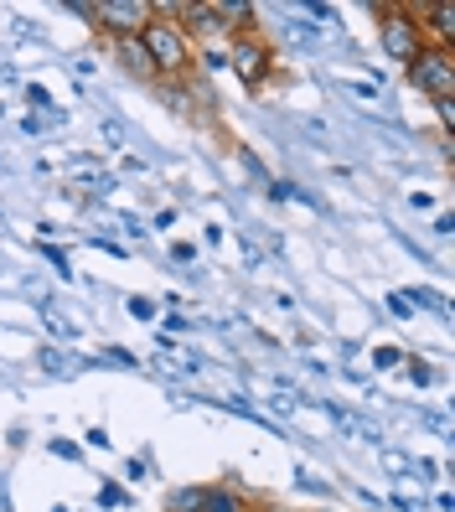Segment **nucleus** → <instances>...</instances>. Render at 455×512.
Here are the masks:
<instances>
[{
	"mask_svg": "<svg viewBox=\"0 0 455 512\" xmlns=\"http://www.w3.org/2000/svg\"><path fill=\"white\" fill-rule=\"evenodd\" d=\"M409 83L435 104L455 99V47H419V57L409 63Z\"/></svg>",
	"mask_w": 455,
	"mask_h": 512,
	"instance_id": "nucleus-2",
	"label": "nucleus"
},
{
	"mask_svg": "<svg viewBox=\"0 0 455 512\" xmlns=\"http://www.w3.org/2000/svg\"><path fill=\"white\" fill-rule=\"evenodd\" d=\"M114 57H119V63H125L130 73L156 78V68H150V52H145V42H140V37H114Z\"/></svg>",
	"mask_w": 455,
	"mask_h": 512,
	"instance_id": "nucleus-7",
	"label": "nucleus"
},
{
	"mask_svg": "<svg viewBox=\"0 0 455 512\" xmlns=\"http://www.w3.org/2000/svg\"><path fill=\"white\" fill-rule=\"evenodd\" d=\"M202 492H207V487H181V492H171V497H166V512H202Z\"/></svg>",
	"mask_w": 455,
	"mask_h": 512,
	"instance_id": "nucleus-11",
	"label": "nucleus"
},
{
	"mask_svg": "<svg viewBox=\"0 0 455 512\" xmlns=\"http://www.w3.org/2000/svg\"><path fill=\"white\" fill-rule=\"evenodd\" d=\"M125 311H130L135 321H156V300H145V295H130V300H125Z\"/></svg>",
	"mask_w": 455,
	"mask_h": 512,
	"instance_id": "nucleus-12",
	"label": "nucleus"
},
{
	"mask_svg": "<svg viewBox=\"0 0 455 512\" xmlns=\"http://www.w3.org/2000/svg\"><path fill=\"white\" fill-rule=\"evenodd\" d=\"M435 114H440V125H445V135H450V130H455V99H440Z\"/></svg>",
	"mask_w": 455,
	"mask_h": 512,
	"instance_id": "nucleus-17",
	"label": "nucleus"
},
{
	"mask_svg": "<svg viewBox=\"0 0 455 512\" xmlns=\"http://www.w3.org/2000/svg\"><path fill=\"white\" fill-rule=\"evenodd\" d=\"M409 378H414V383H419V388H424V383H430V378H435V373H430V368H424V363H419V357H414V363H409Z\"/></svg>",
	"mask_w": 455,
	"mask_h": 512,
	"instance_id": "nucleus-21",
	"label": "nucleus"
},
{
	"mask_svg": "<svg viewBox=\"0 0 455 512\" xmlns=\"http://www.w3.org/2000/svg\"><path fill=\"white\" fill-rule=\"evenodd\" d=\"M26 104H37V109H47V104H52V99H47V94H42V88H37V83H32V88H26Z\"/></svg>",
	"mask_w": 455,
	"mask_h": 512,
	"instance_id": "nucleus-22",
	"label": "nucleus"
},
{
	"mask_svg": "<svg viewBox=\"0 0 455 512\" xmlns=\"http://www.w3.org/2000/svg\"><path fill=\"white\" fill-rule=\"evenodd\" d=\"M378 42L393 63H414L419 47H424V32H419V16L414 11H383L378 21Z\"/></svg>",
	"mask_w": 455,
	"mask_h": 512,
	"instance_id": "nucleus-3",
	"label": "nucleus"
},
{
	"mask_svg": "<svg viewBox=\"0 0 455 512\" xmlns=\"http://www.w3.org/2000/svg\"><path fill=\"white\" fill-rule=\"evenodd\" d=\"M285 37H290V42H300V47H311V37H316V32H311L306 21H285Z\"/></svg>",
	"mask_w": 455,
	"mask_h": 512,
	"instance_id": "nucleus-15",
	"label": "nucleus"
},
{
	"mask_svg": "<svg viewBox=\"0 0 455 512\" xmlns=\"http://www.w3.org/2000/svg\"><path fill=\"white\" fill-rule=\"evenodd\" d=\"M414 16H419V32H435L440 47L455 42V6H450V0H440V6H419Z\"/></svg>",
	"mask_w": 455,
	"mask_h": 512,
	"instance_id": "nucleus-6",
	"label": "nucleus"
},
{
	"mask_svg": "<svg viewBox=\"0 0 455 512\" xmlns=\"http://www.w3.org/2000/svg\"><path fill=\"white\" fill-rule=\"evenodd\" d=\"M140 42H145L150 68H156V73H171V78L187 73V63H192V42L181 37V26H171L166 16H150V21H145V32H140Z\"/></svg>",
	"mask_w": 455,
	"mask_h": 512,
	"instance_id": "nucleus-1",
	"label": "nucleus"
},
{
	"mask_svg": "<svg viewBox=\"0 0 455 512\" xmlns=\"http://www.w3.org/2000/svg\"><path fill=\"white\" fill-rule=\"evenodd\" d=\"M104 363H109V368H140L135 352H125V347H104Z\"/></svg>",
	"mask_w": 455,
	"mask_h": 512,
	"instance_id": "nucleus-14",
	"label": "nucleus"
},
{
	"mask_svg": "<svg viewBox=\"0 0 455 512\" xmlns=\"http://www.w3.org/2000/svg\"><path fill=\"white\" fill-rule=\"evenodd\" d=\"M254 16L249 0H228V6H212V26H244Z\"/></svg>",
	"mask_w": 455,
	"mask_h": 512,
	"instance_id": "nucleus-8",
	"label": "nucleus"
},
{
	"mask_svg": "<svg viewBox=\"0 0 455 512\" xmlns=\"http://www.w3.org/2000/svg\"><path fill=\"white\" fill-rule=\"evenodd\" d=\"M373 363H378V368H399V347H378Z\"/></svg>",
	"mask_w": 455,
	"mask_h": 512,
	"instance_id": "nucleus-18",
	"label": "nucleus"
},
{
	"mask_svg": "<svg viewBox=\"0 0 455 512\" xmlns=\"http://www.w3.org/2000/svg\"><path fill=\"white\" fill-rule=\"evenodd\" d=\"M388 311H393V316H399V321H409V316H414V311H409V300H404V295H388Z\"/></svg>",
	"mask_w": 455,
	"mask_h": 512,
	"instance_id": "nucleus-19",
	"label": "nucleus"
},
{
	"mask_svg": "<svg viewBox=\"0 0 455 512\" xmlns=\"http://www.w3.org/2000/svg\"><path fill=\"white\" fill-rule=\"evenodd\" d=\"M435 233H440V238H450V233H455V218H450V213H440V218H435Z\"/></svg>",
	"mask_w": 455,
	"mask_h": 512,
	"instance_id": "nucleus-23",
	"label": "nucleus"
},
{
	"mask_svg": "<svg viewBox=\"0 0 455 512\" xmlns=\"http://www.w3.org/2000/svg\"><path fill=\"white\" fill-rule=\"evenodd\" d=\"M295 125H300V130H306V135H311L316 145H331V130L321 125V119H311V114H300V119H295Z\"/></svg>",
	"mask_w": 455,
	"mask_h": 512,
	"instance_id": "nucleus-13",
	"label": "nucleus"
},
{
	"mask_svg": "<svg viewBox=\"0 0 455 512\" xmlns=\"http://www.w3.org/2000/svg\"><path fill=\"white\" fill-rule=\"evenodd\" d=\"M202 512H244V497H233L228 487H207L202 492Z\"/></svg>",
	"mask_w": 455,
	"mask_h": 512,
	"instance_id": "nucleus-9",
	"label": "nucleus"
},
{
	"mask_svg": "<svg viewBox=\"0 0 455 512\" xmlns=\"http://www.w3.org/2000/svg\"><path fill=\"white\" fill-rule=\"evenodd\" d=\"M383 466H388V471H409V456H399V450H383Z\"/></svg>",
	"mask_w": 455,
	"mask_h": 512,
	"instance_id": "nucleus-20",
	"label": "nucleus"
},
{
	"mask_svg": "<svg viewBox=\"0 0 455 512\" xmlns=\"http://www.w3.org/2000/svg\"><path fill=\"white\" fill-rule=\"evenodd\" d=\"M202 68H207V73H223V68H228V52H212V47H207V52H202Z\"/></svg>",
	"mask_w": 455,
	"mask_h": 512,
	"instance_id": "nucleus-16",
	"label": "nucleus"
},
{
	"mask_svg": "<svg viewBox=\"0 0 455 512\" xmlns=\"http://www.w3.org/2000/svg\"><path fill=\"white\" fill-rule=\"evenodd\" d=\"M42 373H52V378H73L78 363H73V357H63V347H47V352H42Z\"/></svg>",
	"mask_w": 455,
	"mask_h": 512,
	"instance_id": "nucleus-10",
	"label": "nucleus"
},
{
	"mask_svg": "<svg viewBox=\"0 0 455 512\" xmlns=\"http://www.w3.org/2000/svg\"><path fill=\"white\" fill-rule=\"evenodd\" d=\"M228 63L238 68V78H244L249 88H259V83L269 78V63H275V57H269V47H264V42H254V37H238V47H233Z\"/></svg>",
	"mask_w": 455,
	"mask_h": 512,
	"instance_id": "nucleus-5",
	"label": "nucleus"
},
{
	"mask_svg": "<svg viewBox=\"0 0 455 512\" xmlns=\"http://www.w3.org/2000/svg\"><path fill=\"white\" fill-rule=\"evenodd\" d=\"M150 16H156L150 0H99L94 6V21L104 26V32H114V37H140Z\"/></svg>",
	"mask_w": 455,
	"mask_h": 512,
	"instance_id": "nucleus-4",
	"label": "nucleus"
}]
</instances>
